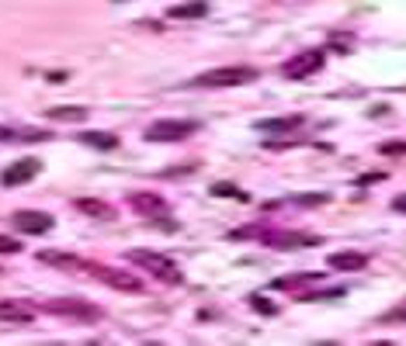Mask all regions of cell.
Masks as SVG:
<instances>
[{"instance_id": "15", "label": "cell", "mask_w": 406, "mask_h": 346, "mask_svg": "<svg viewBox=\"0 0 406 346\" xmlns=\"http://www.w3.org/2000/svg\"><path fill=\"white\" fill-rule=\"evenodd\" d=\"M208 14V3L205 0H188V3H174L171 10H167V17L171 21H198Z\"/></svg>"}, {"instance_id": "16", "label": "cell", "mask_w": 406, "mask_h": 346, "mask_svg": "<svg viewBox=\"0 0 406 346\" xmlns=\"http://www.w3.org/2000/svg\"><path fill=\"white\" fill-rule=\"evenodd\" d=\"M73 204H77V211H84L91 218H115V208L108 201H98V197H77Z\"/></svg>"}, {"instance_id": "27", "label": "cell", "mask_w": 406, "mask_h": 346, "mask_svg": "<svg viewBox=\"0 0 406 346\" xmlns=\"http://www.w3.org/2000/svg\"><path fill=\"white\" fill-rule=\"evenodd\" d=\"M389 319H406V308L403 312H396V315H389Z\"/></svg>"}, {"instance_id": "10", "label": "cell", "mask_w": 406, "mask_h": 346, "mask_svg": "<svg viewBox=\"0 0 406 346\" xmlns=\"http://www.w3.org/2000/svg\"><path fill=\"white\" fill-rule=\"evenodd\" d=\"M14 229L28 232V236H42V232L52 229V215H45V211H17L14 215Z\"/></svg>"}, {"instance_id": "24", "label": "cell", "mask_w": 406, "mask_h": 346, "mask_svg": "<svg viewBox=\"0 0 406 346\" xmlns=\"http://www.w3.org/2000/svg\"><path fill=\"white\" fill-rule=\"evenodd\" d=\"M375 180H386V173H365V176H358V187H365V183H375Z\"/></svg>"}, {"instance_id": "2", "label": "cell", "mask_w": 406, "mask_h": 346, "mask_svg": "<svg viewBox=\"0 0 406 346\" xmlns=\"http://www.w3.org/2000/svg\"><path fill=\"white\" fill-rule=\"evenodd\" d=\"M45 312L49 315H63V319H77V322H98L101 319V308L84 301V298H49Z\"/></svg>"}, {"instance_id": "6", "label": "cell", "mask_w": 406, "mask_h": 346, "mask_svg": "<svg viewBox=\"0 0 406 346\" xmlns=\"http://www.w3.org/2000/svg\"><path fill=\"white\" fill-rule=\"evenodd\" d=\"M38 319V308L24 298H3L0 301V322L3 326H28Z\"/></svg>"}, {"instance_id": "26", "label": "cell", "mask_w": 406, "mask_h": 346, "mask_svg": "<svg viewBox=\"0 0 406 346\" xmlns=\"http://www.w3.org/2000/svg\"><path fill=\"white\" fill-rule=\"evenodd\" d=\"M296 201H299V204H319V201H326V197H323V194H312V197L303 194V197H296Z\"/></svg>"}, {"instance_id": "23", "label": "cell", "mask_w": 406, "mask_h": 346, "mask_svg": "<svg viewBox=\"0 0 406 346\" xmlns=\"http://www.w3.org/2000/svg\"><path fill=\"white\" fill-rule=\"evenodd\" d=\"M0 253H21V243L10 236H0Z\"/></svg>"}, {"instance_id": "14", "label": "cell", "mask_w": 406, "mask_h": 346, "mask_svg": "<svg viewBox=\"0 0 406 346\" xmlns=\"http://www.w3.org/2000/svg\"><path fill=\"white\" fill-rule=\"evenodd\" d=\"M268 246L275 250H296V246H319V236H303V232H278V236H264Z\"/></svg>"}, {"instance_id": "19", "label": "cell", "mask_w": 406, "mask_h": 346, "mask_svg": "<svg viewBox=\"0 0 406 346\" xmlns=\"http://www.w3.org/2000/svg\"><path fill=\"white\" fill-rule=\"evenodd\" d=\"M250 308H254L257 315H275V312H278V305L268 301L264 294H250Z\"/></svg>"}, {"instance_id": "12", "label": "cell", "mask_w": 406, "mask_h": 346, "mask_svg": "<svg viewBox=\"0 0 406 346\" xmlns=\"http://www.w3.org/2000/svg\"><path fill=\"white\" fill-rule=\"evenodd\" d=\"M303 114H285V118H264V121H257L254 128L257 132H268V135H282V132H296V128H303Z\"/></svg>"}, {"instance_id": "7", "label": "cell", "mask_w": 406, "mask_h": 346, "mask_svg": "<svg viewBox=\"0 0 406 346\" xmlns=\"http://www.w3.org/2000/svg\"><path fill=\"white\" fill-rule=\"evenodd\" d=\"M98 277H101L108 287H115V291H129V294H139L146 284H143V277H136V273H129V270H111V266H91Z\"/></svg>"}, {"instance_id": "5", "label": "cell", "mask_w": 406, "mask_h": 346, "mask_svg": "<svg viewBox=\"0 0 406 346\" xmlns=\"http://www.w3.org/2000/svg\"><path fill=\"white\" fill-rule=\"evenodd\" d=\"M323 63H326L323 49H305V52H296L289 63H282V77H289V80H305V77L319 73Z\"/></svg>"}, {"instance_id": "13", "label": "cell", "mask_w": 406, "mask_h": 346, "mask_svg": "<svg viewBox=\"0 0 406 346\" xmlns=\"http://www.w3.org/2000/svg\"><path fill=\"white\" fill-rule=\"evenodd\" d=\"M326 266H333V270H351V273H358V270H365V266H368V253H354V250H344V253H330V257H326Z\"/></svg>"}, {"instance_id": "4", "label": "cell", "mask_w": 406, "mask_h": 346, "mask_svg": "<svg viewBox=\"0 0 406 346\" xmlns=\"http://www.w3.org/2000/svg\"><path fill=\"white\" fill-rule=\"evenodd\" d=\"M198 128H202V125L191 121V118H171V121H157V125H150L146 139H150V142H181V139L195 135Z\"/></svg>"}, {"instance_id": "22", "label": "cell", "mask_w": 406, "mask_h": 346, "mask_svg": "<svg viewBox=\"0 0 406 346\" xmlns=\"http://www.w3.org/2000/svg\"><path fill=\"white\" fill-rule=\"evenodd\" d=\"M379 153L382 156H406V142H382Z\"/></svg>"}, {"instance_id": "17", "label": "cell", "mask_w": 406, "mask_h": 346, "mask_svg": "<svg viewBox=\"0 0 406 346\" xmlns=\"http://www.w3.org/2000/svg\"><path fill=\"white\" fill-rule=\"evenodd\" d=\"M80 142L91 149H118V135L115 132H80Z\"/></svg>"}, {"instance_id": "18", "label": "cell", "mask_w": 406, "mask_h": 346, "mask_svg": "<svg viewBox=\"0 0 406 346\" xmlns=\"http://www.w3.org/2000/svg\"><path fill=\"white\" fill-rule=\"evenodd\" d=\"M45 114L52 121H84L87 118V107H49Z\"/></svg>"}, {"instance_id": "8", "label": "cell", "mask_w": 406, "mask_h": 346, "mask_svg": "<svg viewBox=\"0 0 406 346\" xmlns=\"http://www.w3.org/2000/svg\"><path fill=\"white\" fill-rule=\"evenodd\" d=\"M129 204H132V211H139V215H146V218H167V215H171V204H167L160 194H150V190L129 194Z\"/></svg>"}, {"instance_id": "11", "label": "cell", "mask_w": 406, "mask_h": 346, "mask_svg": "<svg viewBox=\"0 0 406 346\" xmlns=\"http://www.w3.org/2000/svg\"><path fill=\"white\" fill-rule=\"evenodd\" d=\"M38 260L45 263V266H59V270H91V263L80 257H73V253H59V250H42L38 253Z\"/></svg>"}, {"instance_id": "20", "label": "cell", "mask_w": 406, "mask_h": 346, "mask_svg": "<svg viewBox=\"0 0 406 346\" xmlns=\"http://www.w3.org/2000/svg\"><path fill=\"white\" fill-rule=\"evenodd\" d=\"M212 194H215V197H240V201L247 197V194H243V190H236L233 183H212Z\"/></svg>"}, {"instance_id": "21", "label": "cell", "mask_w": 406, "mask_h": 346, "mask_svg": "<svg viewBox=\"0 0 406 346\" xmlns=\"http://www.w3.org/2000/svg\"><path fill=\"white\" fill-rule=\"evenodd\" d=\"M305 280H319V273H303V277H278L275 287H296V284H305Z\"/></svg>"}, {"instance_id": "3", "label": "cell", "mask_w": 406, "mask_h": 346, "mask_svg": "<svg viewBox=\"0 0 406 346\" xmlns=\"http://www.w3.org/2000/svg\"><path fill=\"white\" fill-rule=\"evenodd\" d=\"M257 80V70L254 66H222V70H208L202 73L195 86H240V84H254Z\"/></svg>"}, {"instance_id": "25", "label": "cell", "mask_w": 406, "mask_h": 346, "mask_svg": "<svg viewBox=\"0 0 406 346\" xmlns=\"http://www.w3.org/2000/svg\"><path fill=\"white\" fill-rule=\"evenodd\" d=\"M393 211H396V215H406V194H396V197H393Z\"/></svg>"}, {"instance_id": "9", "label": "cell", "mask_w": 406, "mask_h": 346, "mask_svg": "<svg viewBox=\"0 0 406 346\" xmlns=\"http://www.w3.org/2000/svg\"><path fill=\"white\" fill-rule=\"evenodd\" d=\"M42 173V163L38 160H14L7 170L0 173V183L3 187H21V183H28L31 176H38Z\"/></svg>"}, {"instance_id": "1", "label": "cell", "mask_w": 406, "mask_h": 346, "mask_svg": "<svg viewBox=\"0 0 406 346\" xmlns=\"http://www.w3.org/2000/svg\"><path fill=\"white\" fill-rule=\"evenodd\" d=\"M125 257H129V263H136L139 270L153 273V277L164 280V284H181V280H184V273L177 270V263L171 257H160V253H153V250H129Z\"/></svg>"}]
</instances>
